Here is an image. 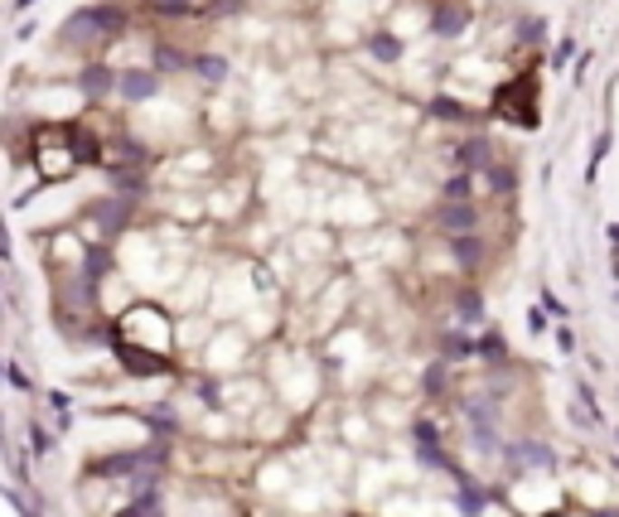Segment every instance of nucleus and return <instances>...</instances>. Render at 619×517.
Segmentation results:
<instances>
[{
  "label": "nucleus",
  "mask_w": 619,
  "mask_h": 517,
  "mask_svg": "<svg viewBox=\"0 0 619 517\" xmlns=\"http://www.w3.org/2000/svg\"><path fill=\"white\" fill-rule=\"evenodd\" d=\"M126 30V10L121 5H107V0H97V5H78L73 15L59 24V44L63 49H102L111 44Z\"/></svg>",
  "instance_id": "f257e3e1"
},
{
  "label": "nucleus",
  "mask_w": 619,
  "mask_h": 517,
  "mask_svg": "<svg viewBox=\"0 0 619 517\" xmlns=\"http://www.w3.org/2000/svg\"><path fill=\"white\" fill-rule=\"evenodd\" d=\"M494 117L523 126V131H538L542 126V117H538V78L523 73V78L503 82V88L494 92Z\"/></svg>",
  "instance_id": "f03ea898"
},
{
  "label": "nucleus",
  "mask_w": 619,
  "mask_h": 517,
  "mask_svg": "<svg viewBox=\"0 0 619 517\" xmlns=\"http://www.w3.org/2000/svg\"><path fill=\"white\" fill-rule=\"evenodd\" d=\"M165 88V78L155 73V68H121V78H117V97L121 102H155Z\"/></svg>",
  "instance_id": "7ed1b4c3"
},
{
  "label": "nucleus",
  "mask_w": 619,
  "mask_h": 517,
  "mask_svg": "<svg viewBox=\"0 0 619 517\" xmlns=\"http://www.w3.org/2000/svg\"><path fill=\"white\" fill-rule=\"evenodd\" d=\"M474 10L464 5V0H441V5L431 10V34L435 39H460L464 30H470Z\"/></svg>",
  "instance_id": "20e7f679"
},
{
  "label": "nucleus",
  "mask_w": 619,
  "mask_h": 517,
  "mask_svg": "<svg viewBox=\"0 0 619 517\" xmlns=\"http://www.w3.org/2000/svg\"><path fill=\"white\" fill-rule=\"evenodd\" d=\"M117 78H121V68L82 63V68H78V78H73V88H78V97H88V102H102L107 92H117Z\"/></svg>",
  "instance_id": "39448f33"
},
{
  "label": "nucleus",
  "mask_w": 619,
  "mask_h": 517,
  "mask_svg": "<svg viewBox=\"0 0 619 517\" xmlns=\"http://www.w3.org/2000/svg\"><path fill=\"white\" fill-rule=\"evenodd\" d=\"M460 164L464 174H484L489 164H494V141H489L484 131H474V136H464V141L455 146V155H450Z\"/></svg>",
  "instance_id": "423d86ee"
},
{
  "label": "nucleus",
  "mask_w": 619,
  "mask_h": 517,
  "mask_svg": "<svg viewBox=\"0 0 619 517\" xmlns=\"http://www.w3.org/2000/svg\"><path fill=\"white\" fill-rule=\"evenodd\" d=\"M435 222H441L450 237H464V232H474V222H480V208H474L470 199H441Z\"/></svg>",
  "instance_id": "0eeeda50"
},
{
  "label": "nucleus",
  "mask_w": 619,
  "mask_h": 517,
  "mask_svg": "<svg viewBox=\"0 0 619 517\" xmlns=\"http://www.w3.org/2000/svg\"><path fill=\"white\" fill-rule=\"evenodd\" d=\"M136 203L140 199H126V193H111V199H102L92 208V218L102 222V237H117L126 222H131V213H136Z\"/></svg>",
  "instance_id": "6e6552de"
},
{
  "label": "nucleus",
  "mask_w": 619,
  "mask_h": 517,
  "mask_svg": "<svg viewBox=\"0 0 619 517\" xmlns=\"http://www.w3.org/2000/svg\"><path fill=\"white\" fill-rule=\"evenodd\" d=\"M189 63H194V53H185L175 44V39H150V68L160 78H170V73H189Z\"/></svg>",
  "instance_id": "1a4fd4ad"
},
{
  "label": "nucleus",
  "mask_w": 619,
  "mask_h": 517,
  "mask_svg": "<svg viewBox=\"0 0 619 517\" xmlns=\"http://www.w3.org/2000/svg\"><path fill=\"white\" fill-rule=\"evenodd\" d=\"M426 117L431 121H445V126H480V111L455 102V97H445V92H435L431 102H426Z\"/></svg>",
  "instance_id": "9d476101"
},
{
  "label": "nucleus",
  "mask_w": 619,
  "mask_h": 517,
  "mask_svg": "<svg viewBox=\"0 0 619 517\" xmlns=\"http://www.w3.org/2000/svg\"><path fill=\"white\" fill-rule=\"evenodd\" d=\"M189 73L199 78V82H208V88H223V82L233 78V63L223 59V53H194Z\"/></svg>",
  "instance_id": "9b49d317"
},
{
  "label": "nucleus",
  "mask_w": 619,
  "mask_h": 517,
  "mask_svg": "<svg viewBox=\"0 0 619 517\" xmlns=\"http://www.w3.org/2000/svg\"><path fill=\"white\" fill-rule=\"evenodd\" d=\"M450 251H455V261L464 271H474L484 261V237L480 232H464V237H450Z\"/></svg>",
  "instance_id": "f8f14e48"
},
{
  "label": "nucleus",
  "mask_w": 619,
  "mask_h": 517,
  "mask_svg": "<svg viewBox=\"0 0 619 517\" xmlns=\"http://www.w3.org/2000/svg\"><path fill=\"white\" fill-rule=\"evenodd\" d=\"M368 53L377 63H402V53H406V44L392 30H377V34H368Z\"/></svg>",
  "instance_id": "ddd939ff"
},
{
  "label": "nucleus",
  "mask_w": 619,
  "mask_h": 517,
  "mask_svg": "<svg viewBox=\"0 0 619 517\" xmlns=\"http://www.w3.org/2000/svg\"><path fill=\"white\" fill-rule=\"evenodd\" d=\"M513 39H518L523 49L547 44V15H523V20H518V30H513Z\"/></svg>",
  "instance_id": "4468645a"
},
{
  "label": "nucleus",
  "mask_w": 619,
  "mask_h": 517,
  "mask_svg": "<svg viewBox=\"0 0 619 517\" xmlns=\"http://www.w3.org/2000/svg\"><path fill=\"white\" fill-rule=\"evenodd\" d=\"M150 15H160V20H194V15H199V5H194V0H150Z\"/></svg>",
  "instance_id": "2eb2a0df"
},
{
  "label": "nucleus",
  "mask_w": 619,
  "mask_h": 517,
  "mask_svg": "<svg viewBox=\"0 0 619 517\" xmlns=\"http://www.w3.org/2000/svg\"><path fill=\"white\" fill-rule=\"evenodd\" d=\"M111 189L126 193V199H140L150 184H146V174H140V170H111Z\"/></svg>",
  "instance_id": "dca6fc26"
},
{
  "label": "nucleus",
  "mask_w": 619,
  "mask_h": 517,
  "mask_svg": "<svg viewBox=\"0 0 619 517\" xmlns=\"http://www.w3.org/2000/svg\"><path fill=\"white\" fill-rule=\"evenodd\" d=\"M484 179H489V189H494V193H513L518 189V170H513V164H489V170H484Z\"/></svg>",
  "instance_id": "f3484780"
},
{
  "label": "nucleus",
  "mask_w": 619,
  "mask_h": 517,
  "mask_svg": "<svg viewBox=\"0 0 619 517\" xmlns=\"http://www.w3.org/2000/svg\"><path fill=\"white\" fill-rule=\"evenodd\" d=\"M470 189H474V174H450L445 179V199H470Z\"/></svg>",
  "instance_id": "a211bd4d"
},
{
  "label": "nucleus",
  "mask_w": 619,
  "mask_h": 517,
  "mask_svg": "<svg viewBox=\"0 0 619 517\" xmlns=\"http://www.w3.org/2000/svg\"><path fill=\"white\" fill-rule=\"evenodd\" d=\"M460 319H464V324L484 319V305H480V296H474V290H464V296H460Z\"/></svg>",
  "instance_id": "6ab92c4d"
},
{
  "label": "nucleus",
  "mask_w": 619,
  "mask_h": 517,
  "mask_svg": "<svg viewBox=\"0 0 619 517\" xmlns=\"http://www.w3.org/2000/svg\"><path fill=\"white\" fill-rule=\"evenodd\" d=\"M480 353H484L489 362H499L503 353H509V343H503V339H499V334H484V339H480Z\"/></svg>",
  "instance_id": "aec40b11"
},
{
  "label": "nucleus",
  "mask_w": 619,
  "mask_h": 517,
  "mask_svg": "<svg viewBox=\"0 0 619 517\" xmlns=\"http://www.w3.org/2000/svg\"><path fill=\"white\" fill-rule=\"evenodd\" d=\"M552 59H557V63H571V59H576V39H561V44H557V53H552Z\"/></svg>",
  "instance_id": "412c9836"
},
{
  "label": "nucleus",
  "mask_w": 619,
  "mask_h": 517,
  "mask_svg": "<svg viewBox=\"0 0 619 517\" xmlns=\"http://www.w3.org/2000/svg\"><path fill=\"white\" fill-rule=\"evenodd\" d=\"M30 5H39V0H15V5H10V10H15V15H24V10H30Z\"/></svg>",
  "instance_id": "4be33fe9"
},
{
  "label": "nucleus",
  "mask_w": 619,
  "mask_h": 517,
  "mask_svg": "<svg viewBox=\"0 0 619 517\" xmlns=\"http://www.w3.org/2000/svg\"><path fill=\"white\" fill-rule=\"evenodd\" d=\"M547 517H567V512H547Z\"/></svg>",
  "instance_id": "5701e85b"
}]
</instances>
